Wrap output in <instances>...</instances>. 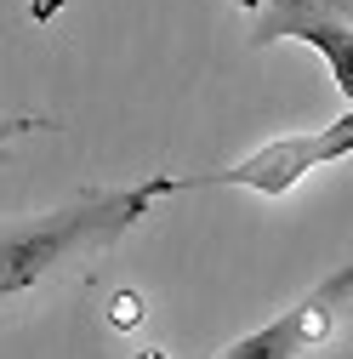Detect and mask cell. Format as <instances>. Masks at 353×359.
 <instances>
[{
	"label": "cell",
	"instance_id": "3",
	"mask_svg": "<svg viewBox=\"0 0 353 359\" xmlns=\"http://www.w3.org/2000/svg\"><path fill=\"white\" fill-rule=\"evenodd\" d=\"M347 302H353V262L336 268L331 280H319L296 308H285L279 320H268L262 331H251V337H240L234 348H223L216 359H296V353H307L314 342L331 337L336 313H342Z\"/></svg>",
	"mask_w": 353,
	"mask_h": 359
},
{
	"label": "cell",
	"instance_id": "1",
	"mask_svg": "<svg viewBox=\"0 0 353 359\" xmlns=\"http://www.w3.org/2000/svg\"><path fill=\"white\" fill-rule=\"evenodd\" d=\"M154 194H171V177H148L137 189H120V194H92L80 205H63L52 217H34V222H12L0 229V297L29 291L52 262L74 257V251H92L103 240H120L131 222L143 217V205Z\"/></svg>",
	"mask_w": 353,
	"mask_h": 359
},
{
	"label": "cell",
	"instance_id": "4",
	"mask_svg": "<svg viewBox=\"0 0 353 359\" xmlns=\"http://www.w3.org/2000/svg\"><path fill=\"white\" fill-rule=\"evenodd\" d=\"M285 34L291 40H307V46L331 63V80L342 86V97H353V23L268 0V6L251 18V46H274V40H285Z\"/></svg>",
	"mask_w": 353,
	"mask_h": 359
},
{
	"label": "cell",
	"instance_id": "2",
	"mask_svg": "<svg viewBox=\"0 0 353 359\" xmlns=\"http://www.w3.org/2000/svg\"><path fill=\"white\" fill-rule=\"evenodd\" d=\"M353 154V114L319 126V131H296V137H274V143H262L256 154H245L240 165H223V171H211V177H183V183H171V194H188V189H251V194H291L296 183L314 165H331Z\"/></svg>",
	"mask_w": 353,
	"mask_h": 359
},
{
	"label": "cell",
	"instance_id": "5",
	"mask_svg": "<svg viewBox=\"0 0 353 359\" xmlns=\"http://www.w3.org/2000/svg\"><path fill=\"white\" fill-rule=\"evenodd\" d=\"M262 6H268V0H262ZM279 6H302V12H325V18L353 23V0H279Z\"/></svg>",
	"mask_w": 353,
	"mask_h": 359
},
{
	"label": "cell",
	"instance_id": "6",
	"mask_svg": "<svg viewBox=\"0 0 353 359\" xmlns=\"http://www.w3.org/2000/svg\"><path fill=\"white\" fill-rule=\"evenodd\" d=\"M18 131H29V120H0V160H6V149H12Z\"/></svg>",
	"mask_w": 353,
	"mask_h": 359
}]
</instances>
